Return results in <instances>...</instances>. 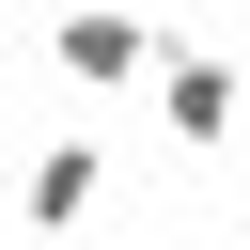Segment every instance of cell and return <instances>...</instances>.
<instances>
[{
	"mask_svg": "<svg viewBox=\"0 0 250 250\" xmlns=\"http://www.w3.org/2000/svg\"><path fill=\"white\" fill-rule=\"evenodd\" d=\"M47 62H62L78 94H141V78L172 62V31H156L141 0H62V16H47Z\"/></svg>",
	"mask_w": 250,
	"mask_h": 250,
	"instance_id": "obj_1",
	"label": "cell"
},
{
	"mask_svg": "<svg viewBox=\"0 0 250 250\" xmlns=\"http://www.w3.org/2000/svg\"><path fill=\"white\" fill-rule=\"evenodd\" d=\"M156 125H172L188 156H219V141L250 125V62H234V47H172V62H156Z\"/></svg>",
	"mask_w": 250,
	"mask_h": 250,
	"instance_id": "obj_2",
	"label": "cell"
},
{
	"mask_svg": "<svg viewBox=\"0 0 250 250\" xmlns=\"http://www.w3.org/2000/svg\"><path fill=\"white\" fill-rule=\"evenodd\" d=\"M16 156H31V125H16V109H0V188H16Z\"/></svg>",
	"mask_w": 250,
	"mask_h": 250,
	"instance_id": "obj_4",
	"label": "cell"
},
{
	"mask_svg": "<svg viewBox=\"0 0 250 250\" xmlns=\"http://www.w3.org/2000/svg\"><path fill=\"white\" fill-rule=\"evenodd\" d=\"M94 188H109V125H47V141L16 156V219H31V234H78Z\"/></svg>",
	"mask_w": 250,
	"mask_h": 250,
	"instance_id": "obj_3",
	"label": "cell"
}]
</instances>
